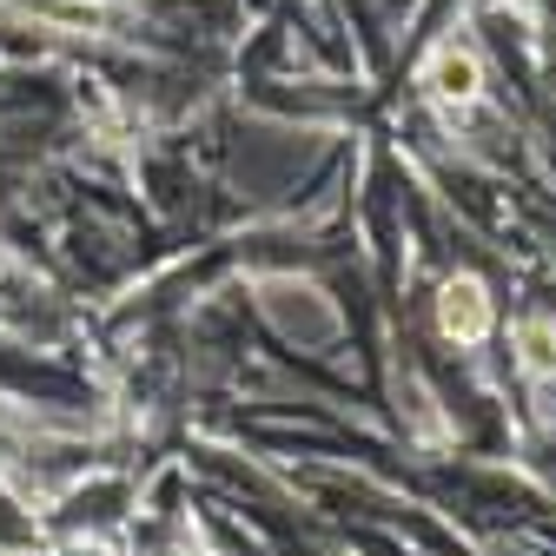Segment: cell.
<instances>
[{"label":"cell","instance_id":"6da1fadb","mask_svg":"<svg viewBox=\"0 0 556 556\" xmlns=\"http://www.w3.org/2000/svg\"><path fill=\"white\" fill-rule=\"evenodd\" d=\"M438 325H444V338H457V344L491 338V292H483V278H451L444 299H438Z\"/></svg>","mask_w":556,"mask_h":556},{"label":"cell","instance_id":"7a4b0ae2","mask_svg":"<svg viewBox=\"0 0 556 556\" xmlns=\"http://www.w3.org/2000/svg\"><path fill=\"white\" fill-rule=\"evenodd\" d=\"M425 80H431V93H438V100H457V106H470L483 74H477V60H470L464 47H438V53H431V74H425Z\"/></svg>","mask_w":556,"mask_h":556},{"label":"cell","instance_id":"3957f363","mask_svg":"<svg viewBox=\"0 0 556 556\" xmlns=\"http://www.w3.org/2000/svg\"><path fill=\"white\" fill-rule=\"evenodd\" d=\"M523 365H530L536 378L556 371V325H549V318H530V325H523Z\"/></svg>","mask_w":556,"mask_h":556}]
</instances>
